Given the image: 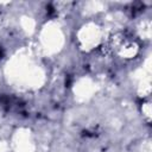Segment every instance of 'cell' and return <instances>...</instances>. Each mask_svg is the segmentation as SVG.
<instances>
[{"mask_svg": "<svg viewBox=\"0 0 152 152\" xmlns=\"http://www.w3.org/2000/svg\"><path fill=\"white\" fill-rule=\"evenodd\" d=\"M144 106L146 107V108H144L142 107V114L146 116V120L147 121H150V118H151V109H150V102H146V103H144Z\"/></svg>", "mask_w": 152, "mask_h": 152, "instance_id": "1", "label": "cell"}]
</instances>
